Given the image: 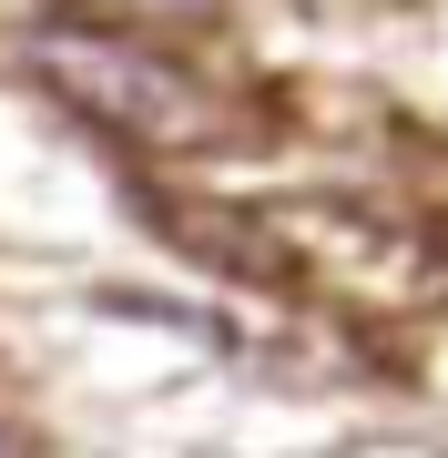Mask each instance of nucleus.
Returning <instances> with one entry per match:
<instances>
[{"label": "nucleus", "mask_w": 448, "mask_h": 458, "mask_svg": "<svg viewBox=\"0 0 448 458\" xmlns=\"http://www.w3.org/2000/svg\"><path fill=\"white\" fill-rule=\"evenodd\" d=\"M41 92H62L82 123L102 132H133V143H194L204 132V102L173 62H153L133 31H102V21H51V31L21 41Z\"/></svg>", "instance_id": "obj_1"}, {"label": "nucleus", "mask_w": 448, "mask_h": 458, "mask_svg": "<svg viewBox=\"0 0 448 458\" xmlns=\"http://www.w3.org/2000/svg\"><path fill=\"white\" fill-rule=\"evenodd\" d=\"M266 265H296V276H326V285H377V295L428 285V255L398 225L357 214V204H285V214H266Z\"/></svg>", "instance_id": "obj_2"}, {"label": "nucleus", "mask_w": 448, "mask_h": 458, "mask_svg": "<svg viewBox=\"0 0 448 458\" xmlns=\"http://www.w3.org/2000/svg\"><path fill=\"white\" fill-rule=\"evenodd\" d=\"M92 11H102V31H183V21L204 31L224 0H92Z\"/></svg>", "instance_id": "obj_3"}, {"label": "nucleus", "mask_w": 448, "mask_h": 458, "mask_svg": "<svg viewBox=\"0 0 448 458\" xmlns=\"http://www.w3.org/2000/svg\"><path fill=\"white\" fill-rule=\"evenodd\" d=\"M0 458H21V428H11V418H0Z\"/></svg>", "instance_id": "obj_4"}]
</instances>
